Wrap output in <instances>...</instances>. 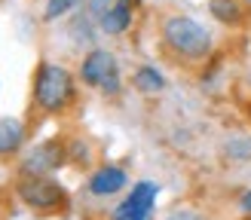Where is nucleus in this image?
I'll list each match as a JSON object with an SVG mask.
<instances>
[{"label": "nucleus", "mask_w": 251, "mask_h": 220, "mask_svg": "<svg viewBox=\"0 0 251 220\" xmlns=\"http://www.w3.org/2000/svg\"><path fill=\"white\" fill-rule=\"evenodd\" d=\"M166 220H208L199 208H190V205H181V208H175V211H169Z\"/></svg>", "instance_id": "obj_14"}, {"label": "nucleus", "mask_w": 251, "mask_h": 220, "mask_svg": "<svg viewBox=\"0 0 251 220\" xmlns=\"http://www.w3.org/2000/svg\"><path fill=\"white\" fill-rule=\"evenodd\" d=\"M242 6H245V12H251V0H242Z\"/></svg>", "instance_id": "obj_17"}, {"label": "nucleus", "mask_w": 251, "mask_h": 220, "mask_svg": "<svg viewBox=\"0 0 251 220\" xmlns=\"http://www.w3.org/2000/svg\"><path fill=\"white\" fill-rule=\"evenodd\" d=\"M159 196V183L153 180H138L132 193L110 211V220H150V211L156 205Z\"/></svg>", "instance_id": "obj_6"}, {"label": "nucleus", "mask_w": 251, "mask_h": 220, "mask_svg": "<svg viewBox=\"0 0 251 220\" xmlns=\"http://www.w3.org/2000/svg\"><path fill=\"white\" fill-rule=\"evenodd\" d=\"M239 208H242V214H245V217H251V190H245V193H242Z\"/></svg>", "instance_id": "obj_16"}, {"label": "nucleus", "mask_w": 251, "mask_h": 220, "mask_svg": "<svg viewBox=\"0 0 251 220\" xmlns=\"http://www.w3.org/2000/svg\"><path fill=\"white\" fill-rule=\"evenodd\" d=\"M132 83H135V89L144 92V95H159L162 89H166V77H162L153 65H141V67L135 70Z\"/></svg>", "instance_id": "obj_11"}, {"label": "nucleus", "mask_w": 251, "mask_h": 220, "mask_svg": "<svg viewBox=\"0 0 251 220\" xmlns=\"http://www.w3.org/2000/svg\"><path fill=\"white\" fill-rule=\"evenodd\" d=\"M162 43L181 61H202L211 55V34L190 16H169L162 22Z\"/></svg>", "instance_id": "obj_2"}, {"label": "nucleus", "mask_w": 251, "mask_h": 220, "mask_svg": "<svg viewBox=\"0 0 251 220\" xmlns=\"http://www.w3.org/2000/svg\"><path fill=\"white\" fill-rule=\"evenodd\" d=\"M248 113H251V107H248Z\"/></svg>", "instance_id": "obj_18"}, {"label": "nucleus", "mask_w": 251, "mask_h": 220, "mask_svg": "<svg viewBox=\"0 0 251 220\" xmlns=\"http://www.w3.org/2000/svg\"><path fill=\"white\" fill-rule=\"evenodd\" d=\"M77 101V80L58 61H40L34 70V104L49 116H58Z\"/></svg>", "instance_id": "obj_1"}, {"label": "nucleus", "mask_w": 251, "mask_h": 220, "mask_svg": "<svg viewBox=\"0 0 251 220\" xmlns=\"http://www.w3.org/2000/svg\"><path fill=\"white\" fill-rule=\"evenodd\" d=\"M98 24L104 34H126L132 24V0H114L104 16H98Z\"/></svg>", "instance_id": "obj_8"}, {"label": "nucleus", "mask_w": 251, "mask_h": 220, "mask_svg": "<svg viewBox=\"0 0 251 220\" xmlns=\"http://www.w3.org/2000/svg\"><path fill=\"white\" fill-rule=\"evenodd\" d=\"M74 6H77V0H46L43 19H46V22H58L61 16H68Z\"/></svg>", "instance_id": "obj_13"}, {"label": "nucleus", "mask_w": 251, "mask_h": 220, "mask_svg": "<svg viewBox=\"0 0 251 220\" xmlns=\"http://www.w3.org/2000/svg\"><path fill=\"white\" fill-rule=\"evenodd\" d=\"M25 122L16 116H0V156H16L25 147Z\"/></svg>", "instance_id": "obj_9"}, {"label": "nucleus", "mask_w": 251, "mask_h": 220, "mask_svg": "<svg viewBox=\"0 0 251 220\" xmlns=\"http://www.w3.org/2000/svg\"><path fill=\"white\" fill-rule=\"evenodd\" d=\"M123 187H129V175H126V168H120V165H101L89 177V183H86V190L92 196H98V199L117 196Z\"/></svg>", "instance_id": "obj_7"}, {"label": "nucleus", "mask_w": 251, "mask_h": 220, "mask_svg": "<svg viewBox=\"0 0 251 220\" xmlns=\"http://www.w3.org/2000/svg\"><path fill=\"white\" fill-rule=\"evenodd\" d=\"M16 196L37 214H52L68 205V190L52 175H22L16 180Z\"/></svg>", "instance_id": "obj_3"}, {"label": "nucleus", "mask_w": 251, "mask_h": 220, "mask_svg": "<svg viewBox=\"0 0 251 220\" xmlns=\"http://www.w3.org/2000/svg\"><path fill=\"white\" fill-rule=\"evenodd\" d=\"M65 162H71V150L61 138H46L40 144H34L28 153L22 156L19 171L22 175H52Z\"/></svg>", "instance_id": "obj_5"}, {"label": "nucleus", "mask_w": 251, "mask_h": 220, "mask_svg": "<svg viewBox=\"0 0 251 220\" xmlns=\"http://www.w3.org/2000/svg\"><path fill=\"white\" fill-rule=\"evenodd\" d=\"M114 3V0H86V6H89L92 16H104V9Z\"/></svg>", "instance_id": "obj_15"}, {"label": "nucleus", "mask_w": 251, "mask_h": 220, "mask_svg": "<svg viewBox=\"0 0 251 220\" xmlns=\"http://www.w3.org/2000/svg\"><path fill=\"white\" fill-rule=\"evenodd\" d=\"M224 153H227L230 162H251V138L248 134H233L224 144Z\"/></svg>", "instance_id": "obj_12"}, {"label": "nucleus", "mask_w": 251, "mask_h": 220, "mask_svg": "<svg viewBox=\"0 0 251 220\" xmlns=\"http://www.w3.org/2000/svg\"><path fill=\"white\" fill-rule=\"evenodd\" d=\"M208 12L221 24H227V28H236V24H242V19H245L242 0H208Z\"/></svg>", "instance_id": "obj_10"}, {"label": "nucleus", "mask_w": 251, "mask_h": 220, "mask_svg": "<svg viewBox=\"0 0 251 220\" xmlns=\"http://www.w3.org/2000/svg\"><path fill=\"white\" fill-rule=\"evenodd\" d=\"M248 220H251V217H248Z\"/></svg>", "instance_id": "obj_19"}, {"label": "nucleus", "mask_w": 251, "mask_h": 220, "mask_svg": "<svg viewBox=\"0 0 251 220\" xmlns=\"http://www.w3.org/2000/svg\"><path fill=\"white\" fill-rule=\"evenodd\" d=\"M80 80L89 89H98L104 95H117L120 92V61H117V55L107 52V49H89L83 55V65H80Z\"/></svg>", "instance_id": "obj_4"}]
</instances>
